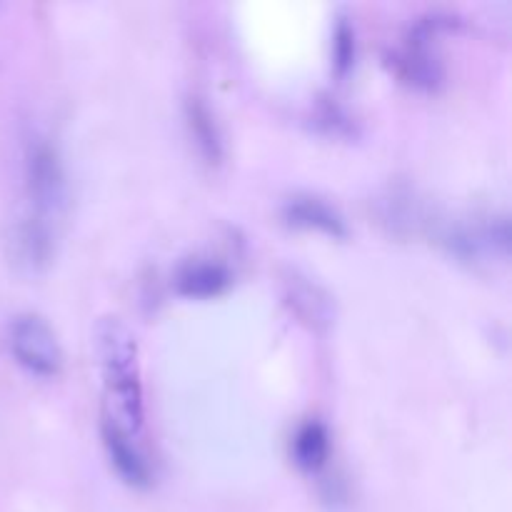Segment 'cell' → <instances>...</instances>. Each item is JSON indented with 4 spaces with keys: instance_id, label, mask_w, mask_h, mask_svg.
<instances>
[{
    "instance_id": "6da1fadb",
    "label": "cell",
    "mask_w": 512,
    "mask_h": 512,
    "mask_svg": "<svg viewBox=\"0 0 512 512\" xmlns=\"http://www.w3.org/2000/svg\"><path fill=\"white\" fill-rule=\"evenodd\" d=\"M95 335H98L100 368L105 378V395H108V408L103 415L133 435L143 425L138 345L133 333L118 318H105Z\"/></svg>"
},
{
    "instance_id": "7a4b0ae2",
    "label": "cell",
    "mask_w": 512,
    "mask_h": 512,
    "mask_svg": "<svg viewBox=\"0 0 512 512\" xmlns=\"http://www.w3.org/2000/svg\"><path fill=\"white\" fill-rule=\"evenodd\" d=\"M10 350L30 373L53 378L63 368V348L48 320L38 313H23L10 323Z\"/></svg>"
},
{
    "instance_id": "3957f363",
    "label": "cell",
    "mask_w": 512,
    "mask_h": 512,
    "mask_svg": "<svg viewBox=\"0 0 512 512\" xmlns=\"http://www.w3.org/2000/svg\"><path fill=\"white\" fill-rule=\"evenodd\" d=\"M28 193L33 203L30 218L50 225L65 203V170L55 145L45 138L30 143L28 150Z\"/></svg>"
},
{
    "instance_id": "277c9868",
    "label": "cell",
    "mask_w": 512,
    "mask_h": 512,
    "mask_svg": "<svg viewBox=\"0 0 512 512\" xmlns=\"http://www.w3.org/2000/svg\"><path fill=\"white\" fill-rule=\"evenodd\" d=\"M438 23H423L418 28L410 30L408 38L403 40L398 50V68L410 83L425 85L433 88L440 78H443V68H440V58L435 50H430L428 40L433 38V30Z\"/></svg>"
},
{
    "instance_id": "5b68a950",
    "label": "cell",
    "mask_w": 512,
    "mask_h": 512,
    "mask_svg": "<svg viewBox=\"0 0 512 512\" xmlns=\"http://www.w3.org/2000/svg\"><path fill=\"white\" fill-rule=\"evenodd\" d=\"M100 430H103V445L105 450H108L110 463L115 465V470H118L130 485H138V488L148 485L150 480L148 463H145L143 453L135 448L133 435H130L125 428H120L115 420L105 418V415H103V425H100Z\"/></svg>"
},
{
    "instance_id": "8992f818",
    "label": "cell",
    "mask_w": 512,
    "mask_h": 512,
    "mask_svg": "<svg viewBox=\"0 0 512 512\" xmlns=\"http://www.w3.org/2000/svg\"><path fill=\"white\" fill-rule=\"evenodd\" d=\"M178 290L190 298H210L228 288L230 273L223 263L210 258H193L178 270Z\"/></svg>"
},
{
    "instance_id": "52a82bcc",
    "label": "cell",
    "mask_w": 512,
    "mask_h": 512,
    "mask_svg": "<svg viewBox=\"0 0 512 512\" xmlns=\"http://www.w3.org/2000/svg\"><path fill=\"white\" fill-rule=\"evenodd\" d=\"M285 215H288L290 223L303 225V228H318L330 235H345V223L338 210L325 203V200L313 198V195H298V198L290 200Z\"/></svg>"
},
{
    "instance_id": "ba28073f",
    "label": "cell",
    "mask_w": 512,
    "mask_h": 512,
    "mask_svg": "<svg viewBox=\"0 0 512 512\" xmlns=\"http://www.w3.org/2000/svg\"><path fill=\"white\" fill-rule=\"evenodd\" d=\"M330 455V435L325 430V425L310 423L300 425L298 433L293 438V458L295 463L303 470L313 473V470H320L325 463H328Z\"/></svg>"
},
{
    "instance_id": "9c48e42d",
    "label": "cell",
    "mask_w": 512,
    "mask_h": 512,
    "mask_svg": "<svg viewBox=\"0 0 512 512\" xmlns=\"http://www.w3.org/2000/svg\"><path fill=\"white\" fill-rule=\"evenodd\" d=\"M188 118H190V128H193V135H195V140H198L200 148L208 153V158H218L220 138H218V130H215L213 115H210V110L205 108V103L193 100V103H190Z\"/></svg>"
},
{
    "instance_id": "30bf717a",
    "label": "cell",
    "mask_w": 512,
    "mask_h": 512,
    "mask_svg": "<svg viewBox=\"0 0 512 512\" xmlns=\"http://www.w3.org/2000/svg\"><path fill=\"white\" fill-rule=\"evenodd\" d=\"M353 33H350L348 28H340L338 33V63L340 68H345V65L350 63V55H353Z\"/></svg>"
}]
</instances>
